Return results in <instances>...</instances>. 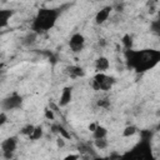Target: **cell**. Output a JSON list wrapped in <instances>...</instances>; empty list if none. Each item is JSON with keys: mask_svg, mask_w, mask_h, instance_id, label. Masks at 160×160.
<instances>
[{"mask_svg": "<svg viewBox=\"0 0 160 160\" xmlns=\"http://www.w3.org/2000/svg\"><path fill=\"white\" fill-rule=\"evenodd\" d=\"M124 55L128 68L135 70L136 72H145L148 70H151L160 61V51L155 49L134 50L131 48L126 49Z\"/></svg>", "mask_w": 160, "mask_h": 160, "instance_id": "obj_1", "label": "cell"}, {"mask_svg": "<svg viewBox=\"0 0 160 160\" xmlns=\"http://www.w3.org/2000/svg\"><path fill=\"white\" fill-rule=\"evenodd\" d=\"M61 14L60 8H41L38 10L32 22H31V31L36 34H42L51 30L59 16Z\"/></svg>", "mask_w": 160, "mask_h": 160, "instance_id": "obj_2", "label": "cell"}, {"mask_svg": "<svg viewBox=\"0 0 160 160\" xmlns=\"http://www.w3.org/2000/svg\"><path fill=\"white\" fill-rule=\"evenodd\" d=\"M125 158H132V159H142V160H151V145L149 139H141L130 151L124 154Z\"/></svg>", "mask_w": 160, "mask_h": 160, "instance_id": "obj_3", "label": "cell"}, {"mask_svg": "<svg viewBox=\"0 0 160 160\" xmlns=\"http://www.w3.org/2000/svg\"><path fill=\"white\" fill-rule=\"evenodd\" d=\"M115 82H116L115 78L109 76V75H106L105 72H96L95 76H94L92 80H91V86H92V89L96 90V91H99V90H101V91H108V90H110V89L114 86Z\"/></svg>", "mask_w": 160, "mask_h": 160, "instance_id": "obj_4", "label": "cell"}, {"mask_svg": "<svg viewBox=\"0 0 160 160\" xmlns=\"http://www.w3.org/2000/svg\"><path fill=\"white\" fill-rule=\"evenodd\" d=\"M22 96L20 94H18L16 91L10 94L9 96L4 98L0 101V108L4 111H10V110H15V109H20L22 105Z\"/></svg>", "mask_w": 160, "mask_h": 160, "instance_id": "obj_5", "label": "cell"}, {"mask_svg": "<svg viewBox=\"0 0 160 160\" xmlns=\"http://www.w3.org/2000/svg\"><path fill=\"white\" fill-rule=\"evenodd\" d=\"M69 46H70L71 51L80 52L84 49V46H85V38H84V35L80 34V32L72 34L70 40H69Z\"/></svg>", "mask_w": 160, "mask_h": 160, "instance_id": "obj_6", "label": "cell"}, {"mask_svg": "<svg viewBox=\"0 0 160 160\" xmlns=\"http://www.w3.org/2000/svg\"><path fill=\"white\" fill-rule=\"evenodd\" d=\"M18 136H10L6 138L2 142H1V152H14L18 148Z\"/></svg>", "mask_w": 160, "mask_h": 160, "instance_id": "obj_7", "label": "cell"}, {"mask_svg": "<svg viewBox=\"0 0 160 160\" xmlns=\"http://www.w3.org/2000/svg\"><path fill=\"white\" fill-rule=\"evenodd\" d=\"M111 11H112V6H104L102 9H100V10L96 12V15H95V22H96L98 25L104 24V22L109 19Z\"/></svg>", "mask_w": 160, "mask_h": 160, "instance_id": "obj_8", "label": "cell"}, {"mask_svg": "<svg viewBox=\"0 0 160 160\" xmlns=\"http://www.w3.org/2000/svg\"><path fill=\"white\" fill-rule=\"evenodd\" d=\"M71 100H72V88L71 86H65L61 91L59 105L60 106H66L71 102Z\"/></svg>", "mask_w": 160, "mask_h": 160, "instance_id": "obj_9", "label": "cell"}, {"mask_svg": "<svg viewBox=\"0 0 160 160\" xmlns=\"http://www.w3.org/2000/svg\"><path fill=\"white\" fill-rule=\"evenodd\" d=\"M65 72L71 78V79H78V78H82L85 76V70L81 66L78 65H70L65 69Z\"/></svg>", "mask_w": 160, "mask_h": 160, "instance_id": "obj_10", "label": "cell"}, {"mask_svg": "<svg viewBox=\"0 0 160 160\" xmlns=\"http://www.w3.org/2000/svg\"><path fill=\"white\" fill-rule=\"evenodd\" d=\"M14 15V10L11 9H0V29H4L9 25L10 19Z\"/></svg>", "mask_w": 160, "mask_h": 160, "instance_id": "obj_11", "label": "cell"}, {"mask_svg": "<svg viewBox=\"0 0 160 160\" xmlns=\"http://www.w3.org/2000/svg\"><path fill=\"white\" fill-rule=\"evenodd\" d=\"M94 66H95L96 72H105V71L109 69L110 62H109L108 58H105V56H100V58H98V59L95 60Z\"/></svg>", "mask_w": 160, "mask_h": 160, "instance_id": "obj_12", "label": "cell"}, {"mask_svg": "<svg viewBox=\"0 0 160 160\" xmlns=\"http://www.w3.org/2000/svg\"><path fill=\"white\" fill-rule=\"evenodd\" d=\"M78 150L80 152V156L81 158H85L86 155L91 156L90 154L92 152V145L90 142H86V141H81L78 144Z\"/></svg>", "mask_w": 160, "mask_h": 160, "instance_id": "obj_13", "label": "cell"}, {"mask_svg": "<svg viewBox=\"0 0 160 160\" xmlns=\"http://www.w3.org/2000/svg\"><path fill=\"white\" fill-rule=\"evenodd\" d=\"M92 132V138L94 139H101V138H106V135H108V130H106V128H104V126H101V125H96V128L91 131Z\"/></svg>", "mask_w": 160, "mask_h": 160, "instance_id": "obj_14", "label": "cell"}, {"mask_svg": "<svg viewBox=\"0 0 160 160\" xmlns=\"http://www.w3.org/2000/svg\"><path fill=\"white\" fill-rule=\"evenodd\" d=\"M42 134H44V131H42V128H41L40 125L34 126V130H32L31 134L29 135V139H30V140H39V139L42 138Z\"/></svg>", "mask_w": 160, "mask_h": 160, "instance_id": "obj_15", "label": "cell"}, {"mask_svg": "<svg viewBox=\"0 0 160 160\" xmlns=\"http://www.w3.org/2000/svg\"><path fill=\"white\" fill-rule=\"evenodd\" d=\"M94 146L99 150H104L108 148V140L106 138H101V139H94Z\"/></svg>", "mask_w": 160, "mask_h": 160, "instance_id": "obj_16", "label": "cell"}, {"mask_svg": "<svg viewBox=\"0 0 160 160\" xmlns=\"http://www.w3.org/2000/svg\"><path fill=\"white\" fill-rule=\"evenodd\" d=\"M121 42H122V46H124L125 50H126V49H131V48H132V38H131V35L125 34V35L121 38Z\"/></svg>", "mask_w": 160, "mask_h": 160, "instance_id": "obj_17", "label": "cell"}, {"mask_svg": "<svg viewBox=\"0 0 160 160\" xmlns=\"http://www.w3.org/2000/svg\"><path fill=\"white\" fill-rule=\"evenodd\" d=\"M136 132H138L136 126H134V125H129V126H126V128L122 130V136H124V138H129V136L135 135Z\"/></svg>", "mask_w": 160, "mask_h": 160, "instance_id": "obj_18", "label": "cell"}, {"mask_svg": "<svg viewBox=\"0 0 160 160\" xmlns=\"http://www.w3.org/2000/svg\"><path fill=\"white\" fill-rule=\"evenodd\" d=\"M38 35H39V34H36V32H34V31H30V32L24 38V41H22L24 45H31V44H34Z\"/></svg>", "mask_w": 160, "mask_h": 160, "instance_id": "obj_19", "label": "cell"}, {"mask_svg": "<svg viewBox=\"0 0 160 160\" xmlns=\"http://www.w3.org/2000/svg\"><path fill=\"white\" fill-rule=\"evenodd\" d=\"M150 28H151V31H152L155 35H159V34H160V22H159V20H154V21L151 22Z\"/></svg>", "mask_w": 160, "mask_h": 160, "instance_id": "obj_20", "label": "cell"}, {"mask_svg": "<svg viewBox=\"0 0 160 160\" xmlns=\"http://www.w3.org/2000/svg\"><path fill=\"white\" fill-rule=\"evenodd\" d=\"M148 8H149V12L152 14L158 9V0H150V1H148Z\"/></svg>", "mask_w": 160, "mask_h": 160, "instance_id": "obj_21", "label": "cell"}, {"mask_svg": "<svg viewBox=\"0 0 160 160\" xmlns=\"http://www.w3.org/2000/svg\"><path fill=\"white\" fill-rule=\"evenodd\" d=\"M32 130H34V125L28 124V125H25V126L21 129V134H24V135L29 136V135L31 134V131H32Z\"/></svg>", "mask_w": 160, "mask_h": 160, "instance_id": "obj_22", "label": "cell"}, {"mask_svg": "<svg viewBox=\"0 0 160 160\" xmlns=\"http://www.w3.org/2000/svg\"><path fill=\"white\" fill-rule=\"evenodd\" d=\"M98 105H99L100 108H104V109H108V108L110 106V100H109L108 98H104V99H100V100L98 101Z\"/></svg>", "mask_w": 160, "mask_h": 160, "instance_id": "obj_23", "label": "cell"}, {"mask_svg": "<svg viewBox=\"0 0 160 160\" xmlns=\"http://www.w3.org/2000/svg\"><path fill=\"white\" fill-rule=\"evenodd\" d=\"M44 115H45V118H46L48 120H54V119H55V115H54L52 110L49 109V108H45V110H44Z\"/></svg>", "mask_w": 160, "mask_h": 160, "instance_id": "obj_24", "label": "cell"}, {"mask_svg": "<svg viewBox=\"0 0 160 160\" xmlns=\"http://www.w3.org/2000/svg\"><path fill=\"white\" fill-rule=\"evenodd\" d=\"M6 121H8V116H6L5 111H0V126L6 124Z\"/></svg>", "mask_w": 160, "mask_h": 160, "instance_id": "obj_25", "label": "cell"}, {"mask_svg": "<svg viewBox=\"0 0 160 160\" xmlns=\"http://www.w3.org/2000/svg\"><path fill=\"white\" fill-rule=\"evenodd\" d=\"M56 144H58V146H59V148H62V146L65 145V141H64V138H62V136H60V138H58V140H56Z\"/></svg>", "mask_w": 160, "mask_h": 160, "instance_id": "obj_26", "label": "cell"}, {"mask_svg": "<svg viewBox=\"0 0 160 160\" xmlns=\"http://www.w3.org/2000/svg\"><path fill=\"white\" fill-rule=\"evenodd\" d=\"M79 158H81L80 154H76V155H66L65 156V159H79Z\"/></svg>", "mask_w": 160, "mask_h": 160, "instance_id": "obj_27", "label": "cell"}, {"mask_svg": "<svg viewBox=\"0 0 160 160\" xmlns=\"http://www.w3.org/2000/svg\"><path fill=\"white\" fill-rule=\"evenodd\" d=\"M96 125H98V124H90V125H89V130H90V131H92V130L96 128Z\"/></svg>", "mask_w": 160, "mask_h": 160, "instance_id": "obj_28", "label": "cell"}, {"mask_svg": "<svg viewBox=\"0 0 160 160\" xmlns=\"http://www.w3.org/2000/svg\"><path fill=\"white\" fill-rule=\"evenodd\" d=\"M96 1H102V0H96Z\"/></svg>", "mask_w": 160, "mask_h": 160, "instance_id": "obj_29", "label": "cell"}, {"mask_svg": "<svg viewBox=\"0 0 160 160\" xmlns=\"http://www.w3.org/2000/svg\"><path fill=\"white\" fill-rule=\"evenodd\" d=\"M0 59H1V55H0Z\"/></svg>", "mask_w": 160, "mask_h": 160, "instance_id": "obj_30", "label": "cell"}, {"mask_svg": "<svg viewBox=\"0 0 160 160\" xmlns=\"http://www.w3.org/2000/svg\"><path fill=\"white\" fill-rule=\"evenodd\" d=\"M2 1H6V0H2Z\"/></svg>", "mask_w": 160, "mask_h": 160, "instance_id": "obj_31", "label": "cell"}]
</instances>
